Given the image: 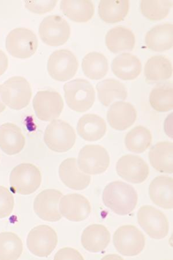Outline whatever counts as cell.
<instances>
[{
    "label": "cell",
    "mask_w": 173,
    "mask_h": 260,
    "mask_svg": "<svg viewBox=\"0 0 173 260\" xmlns=\"http://www.w3.org/2000/svg\"><path fill=\"white\" fill-rule=\"evenodd\" d=\"M102 200L105 206L119 215H126L136 208L138 196L134 188L120 181L108 184L103 192Z\"/></svg>",
    "instance_id": "cell-1"
},
{
    "label": "cell",
    "mask_w": 173,
    "mask_h": 260,
    "mask_svg": "<svg viewBox=\"0 0 173 260\" xmlns=\"http://www.w3.org/2000/svg\"><path fill=\"white\" fill-rule=\"evenodd\" d=\"M66 103L71 110L84 112L93 106L95 92L90 82L85 79H77L64 86Z\"/></svg>",
    "instance_id": "cell-2"
},
{
    "label": "cell",
    "mask_w": 173,
    "mask_h": 260,
    "mask_svg": "<svg viewBox=\"0 0 173 260\" xmlns=\"http://www.w3.org/2000/svg\"><path fill=\"white\" fill-rule=\"evenodd\" d=\"M0 96L8 107L15 110H22L30 102L31 88L24 78L12 77L0 86Z\"/></svg>",
    "instance_id": "cell-3"
},
{
    "label": "cell",
    "mask_w": 173,
    "mask_h": 260,
    "mask_svg": "<svg viewBox=\"0 0 173 260\" xmlns=\"http://www.w3.org/2000/svg\"><path fill=\"white\" fill-rule=\"evenodd\" d=\"M77 139L75 130L62 120H53L46 127L44 141L54 152L64 153L73 148Z\"/></svg>",
    "instance_id": "cell-4"
},
{
    "label": "cell",
    "mask_w": 173,
    "mask_h": 260,
    "mask_svg": "<svg viewBox=\"0 0 173 260\" xmlns=\"http://www.w3.org/2000/svg\"><path fill=\"white\" fill-rule=\"evenodd\" d=\"M42 182L41 172L34 165L21 164L12 170L10 182L13 192L22 195H29L36 192Z\"/></svg>",
    "instance_id": "cell-5"
},
{
    "label": "cell",
    "mask_w": 173,
    "mask_h": 260,
    "mask_svg": "<svg viewBox=\"0 0 173 260\" xmlns=\"http://www.w3.org/2000/svg\"><path fill=\"white\" fill-rule=\"evenodd\" d=\"M113 244L121 255L132 257L144 249L146 240L144 235L137 228L126 225L118 229L114 234Z\"/></svg>",
    "instance_id": "cell-6"
},
{
    "label": "cell",
    "mask_w": 173,
    "mask_h": 260,
    "mask_svg": "<svg viewBox=\"0 0 173 260\" xmlns=\"http://www.w3.org/2000/svg\"><path fill=\"white\" fill-rule=\"evenodd\" d=\"M7 51L16 58H27L34 54L39 46V41L34 32L26 28H17L7 37Z\"/></svg>",
    "instance_id": "cell-7"
},
{
    "label": "cell",
    "mask_w": 173,
    "mask_h": 260,
    "mask_svg": "<svg viewBox=\"0 0 173 260\" xmlns=\"http://www.w3.org/2000/svg\"><path fill=\"white\" fill-rule=\"evenodd\" d=\"M79 62L75 54L67 49L56 50L50 56L48 71L55 80L65 82L73 78L77 73Z\"/></svg>",
    "instance_id": "cell-8"
},
{
    "label": "cell",
    "mask_w": 173,
    "mask_h": 260,
    "mask_svg": "<svg viewBox=\"0 0 173 260\" xmlns=\"http://www.w3.org/2000/svg\"><path fill=\"white\" fill-rule=\"evenodd\" d=\"M77 164L83 173L90 175L101 174L108 169L110 157L103 147L86 145L80 150Z\"/></svg>",
    "instance_id": "cell-9"
},
{
    "label": "cell",
    "mask_w": 173,
    "mask_h": 260,
    "mask_svg": "<svg viewBox=\"0 0 173 260\" xmlns=\"http://www.w3.org/2000/svg\"><path fill=\"white\" fill-rule=\"evenodd\" d=\"M139 225L147 234L155 240L165 238L169 230V225L165 215L157 208L145 205L137 213Z\"/></svg>",
    "instance_id": "cell-10"
},
{
    "label": "cell",
    "mask_w": 173,
    "mask_h": 260,
    "mask_svg": "<svg viewBox=\"0 0 173 260\" xmlns=\"http://www.w3.org/2000/svg\"><path fill=\"white\" fill-rule=\"evenodd\" d=\"M39 34L45 44L51 47H59L68 40L71 28L68 23L62 17L51 15L42 20Z\"/></svg>",
    "instance_id": "cell-11"
},
{
    "label": "cell",
    "mask_w": 173,
    "mask_h": 260,
    "mask_svg": "<svg viewBox=\"0 0 173 260\" xmlns=\"http://www.w3.org/2000/svg\"><path fill=\"white\" fill-rule=\"evenodd\" d=\"M57 242V233L46 225H40L33 228L27 239L29 251L40 257H48L56 248Z\"/></svg>",
    "instance_id": "cell-12"
},
{
    "label": "cell",
    "mask_w": 173,
    "mask_h": 260,
    "mask_svg": "<svg viewBox=\"0 0 173 260\" xmlns=\"http://www.w3.org/2000/svg\"><path fill=\"white\" fill-rule=\"evenodd\" d=\"M32 103L38 118L44 121L56 119L60 116L64 108L61 95L55 91L38 92Z\"/></svg>",
    "instance_id": "cell-13"
},
{
    "label": "cell",
    "mask_w": 173,
    "mask_h": 260,
    "mask_svg": "<svg viewBox=\"0 0 173 260\" xmlns=\"http://www.w3.org/2000/svg\"><path fill=\"white\" fill-rule=\"evenodd\" d=\"M116 171L118 175L126 181L139 184L145 181L149 177L150 169L141 157L127 154L117 161Z\"/></svg>",
    "instance_id": "cell-14"
},
{
    "label": "cell",
    "mask_w": 173,
    "mask_h": 260,
    "mask_svg": "<svg viewBox=\"0 0 173 260\" xmlns=\"http://www.w3.org/2000/svg\"><path fill=\"white\" fill-rule=\"evenodd\" d=\"M62 196L60 191L47 189L40 192L33 203V210L41 219L56 222L62 218L59 210V203Z\"/></svg>",
    "instance_id": "cell-15"
},
{
    "label": "cell",
    "mask_w": 173,
    "mask_h": 260,
    "mask_svg": "<svg viewBox=\"0 0 173 260\" xmlns=\"http://www.w3.org/2000/svg\"><path fill=\"white\" fill-rule=\"evenodd\" d=\"M59 210L66 219L79 222L87 219L90 215L91 207L89 201L84 196L70 194L61 199Z\"/></svg>",
    "instance_id": "cell-16"
},
{
    "label": "cell",
    "mask_w": 173,
    "mask_h": 260,
    "mask_svg": "<svg viewBox=\"0 0 173 260\" xmlns=\"http://www.w3.org/2000/svg\"><path fill=\"white\" fill-rule=\"evenodd\" d=\"M59 176L66 186L75 190L85 189L91 182L90 176L79 169L75 158H67L61 162L59 167Z\"/></svg>",
    "instance_id": "cell-17"
},
{
    "label": "cell",
    "mask_w": 173,
    "mask_h": 260,
    "mask_svg": "<svg viewBox=\"0 0 173 260\" xmlns=\"http://www.w3.org/2000/svg\"><path fill=\"white\" fill-rule=\"evenodd\" d=\"M137 112L132 104L117 102L112 105L108 112V121L111 126L118 131H124L134 124Z\"/></svg>",
    "instance_id": "cell-18"
},
{
    "label": "cell",
    "mask_w": 173,
    "mask_h": 260,
    "mask_svg": "<svg viewBox=\"0 0 173 260\" xmlns=\"http://www.w3.org/2000/svg\"><path fill=\"white\" fill-rule=\"evenodd\" d=\"M26 144L22 130L16 124L7 123L0 125V148L8 155L18 154Z\"/></svg>",
    "instance_id": "cell-19"
},
{
    "label": "cell",
    "mask_w": 173,
    "mask_h": 260,
    "mask_svg": "<svg viewBox=\"0 0 173 260\" xmlns=\"http://www.w3.org/2000/svg\"><path fill=\"white\" fill-rule=\"evenodd\" d=\"M173 180L166 176H159L151 182L149 195L153 202L158 207L171 209L173 208Z\"/></svg>",
    "instance_id": "cell-20"
},
{
    "label": "cell",
    "mask_w": 173,
    "mask_h": 260,
    "mask_svg": "<svg viewBox=\"0 0 173 260\" xmlns=\"http://www.w3.org/2000/svg\"><path fill=\"white\" fill-rule=\"evenodd\" d=\"M81 241L84 249L91 253H99L109 245L111 234L104 225L92 224L84 230Z\"/></svg>",
    "instance_id": "cell-21"
},
{
    "label": "cell",
    "mask_w": 173,
    "mask_h": 260,
    "mask_svg": "<svg viewBox=\"0 0 173 260\" xmlns=\"http://www.w3.org/2000/svg\"><path fill=\"white\" fill-rule=\"evenodd\" d=\"M112 70L116 76L124 81H131L141 74L142 66L140 60L130 53L117 56L112 63Z\"/></svg>",
    "instance_id": "cell-22"
},
{
    "label": "cell",
    "mask_w": 173,
    "mask_h": 260,
    "mask_svg": "<svg viewBox=\"0 0 173 260\" xmlns=\"http://www.w3.org/2000/svg\"><path fill=\"white\" fill-rule=\"evenodd\" d=\"M145 42L147 47L154 52L169 50L173 45V25L164 23L155 26L147 33Z\"/></svg>",
    "instance_id": "cell-23"
},
{
    "label": "cell",
    "mask_w": 173,
    "mask_h": 260,
    "mask_svg": "<svg viewBox=\"0 0 173 260\" xmlns=\"http://www.w3.org/2000/svg\"><path fill=\"white\" fill-rule=\"evenodd\" d=\"M107 124L102 117L95 114H86L78 121V133L87 141H96L101 139L107 132Z\"/></svg>",
    "instance_id": "cell-24"
},
{
    "label": "cell",
    "mask_w": 173,
    "mask_h": 260,
    "mask_svg": "<svg viewBox=\"0 0 173 260\" xmlns=\"http://www.w3.org/2000/svg\"><path fill=\"white\" fill-rule=\"evenodd\" d=\"M173 144L162 142L152 147L149 152L151 165L161 173H173Z\"/></svg>",
    "instance_id": "cell-25"
},
{
    "label": "cell",
    "mask_w": 173,
    "mask_h": 260,
    "mask_svg": "<svg viewBox=\"0 0 173 260\" xmlns=\"http://www.w3.org/2000/svg\"><path fill=\"white\" fill-rule=\"evenodd\" d=\"M106 44L114 53L132 51L134 47L135 37L129 29L117 26L110 30L106 36Z\"/></svg>",
    "instance_id": "cell-26"
},
{
    "label": "cell",
    "mask_w": 173,
    "mask_h": 260,
    "mask_svg": "<svg viewBox=\"0 0 173 260\" xmlns=\"http://www.w3.org/2000/svg\"><path fill=\"white\" fill-rule=\"evenodd\" d=\"M60 9L66 16L75 22L84 23L94 16V4L88 0H64Z\"/></svg>",
    "instance_id": "cell-27"
},
{
    "label": "cell",
    "mask_w": 173,
    "mask_h": 260,
    "mask_svg": "<svg viewBox=\"0 0 173 260\" xmlns=\"http://www.w3.org/2000/svg\"><path fill=\"white\" fill-rule=\"evenodd\" d=\"M99 102L108 107L116 100H125L128 97V91L123 83L114 79H107L96 85Z\"/></svg>",
    "instance_id": "cell-28"
},
{
    "label": "cell",
    "mask_w": 173,
    "mask_h": 260,
    "mask_svg": "<svg viewBox=\"0 0 173 260\" xmlns=\"http://www.w3.org/2000/svg\"><path fill=\"white\" fill-rule=\"evenodd\" d=\"M172 67L171 62L163 56L152 57L146 62L145 75L149 83H157L171 78Z\"/></svg>",
    "instance_id": "cell-29"
},
{
    "label": "cell",
    "mask_w": 173,
    "mask_h": 260,
    "mask_svg": "<svg viewBox=\"0 0 173 260\" xmlns=\"http://www.w3.org/2000/svg\"><path fill=\"white\" fill-rule=\"evenodd\" d=\"M129 10L128 0L100 1L98 6L100 18L108 23H116L123 20Z\"/></svg>",
    "instance_id": "cell-30"
},
{
    "label": "cell",
    "mask_w": 173,
    "mask_h": 260,
    "mask_svg": "<svg viewBox=\"0 0 173 260\" xmlns=\"http://www.w3.org/2000/svg\"><path fill=\"white\" fill-rule=\"evenodd\" d=\"M149 102L152 107L159 112L173 109V87L170 82L160 83L151 91Z\"/></svg>",
    "instance_id": "cell-31"
},
{
    "label": "cell",
    "mask_w": 173,
    "mask_h": 260,
    "mask_svg": "<svg viewBox=\"0 0 173 260\" xmlns=\"http://www.w3.org/2000/svg\"><path fill=\"white\" fill-rule=\"evenodd\" d=\"M82 69L86 76L92 80H99L107 74L109 64L107 58L99 52H91L84 57Z\"/></svg>",
    "instance_id": "cell-32"
},
{
    "label": "cell",
    "mask_w": 173,
    "mask_h": 260,
    "mask_svg": "<svg viewBox=\"0 0 173 260\" xmlns=\"http://www.w3.org/2000/svg\"><path fill=\"white\" fill-rule=\"evenodd\" d=\"M151 141L150 130L141 125L130 130L125 138L126 148L134 153L145 152L149 148Z\"/></svg>",
    "instance_id": "cell-33"
},
{
    "label": "cell",
    "mask_w": 173,
    "mask_h": 260,
    "mask_svg": "<svg viewBox=\"0 0 173 260\" xmlns=\"http://www.w3.org/2000/svg\"><path fill=\"white\" fill-rule=\"evenodd\" d=\"M23 252V244L14 233L0 234V260L18 259Z\"/></svg>",
    "instance_id": "cell-34"
},
{
    "label": "cell",
    "mask_w": 173,
    "mask_h": 260,
    "mask_svg": "<svg viewBox=\"0 0 173 260\" xmlns=\"http://www.w3.org/2000/svg\"><path fill=\"white\" fill-rule=\"evenodd\" d=\"M172 5L170 1H142L141 10L147 18L151 20H160L168 15Z\"/></svg>",
    "instance_id": "cell-35"
},
{
    "label": "cell",
    "mask_w": 173,
    "mask_h": 260,
    "mask_svg": "<svg viewBox=\"0 0 173 260\" xmlns=\"http://www.w3.org/2000/svg\"><path fill=\"white\" fill-rule=\"evenodd\" d=\"M14 207V198L7 188L0 186V219L10 216Z\"/></svg>",
    "instance_id": "cell-36"
},
{
    "label": "cell",
    "mask_w": 173,
    "mask_h": 260,
    "mask_svg": "<svg viewBox=\"0 0 173 260\" xmlns=\"http://www.w3.org/2000/svg\"><path fill=\"white\" fill-rule=\"evenodd\" d=\"M57 3V1H26L25 6L33 13L43 14L53 10Z\"/></svg>",
    "instance_id": "cell-37"
},
{
    "label": "cell",
    "mask_w": 173,
    "mask_h": 260,
    "mask_svg": "<svg viewBox=\"0 0 173 260\" xmlns=\"http://www.w3.org/2000/svg\"><path fill=\"white\" fill-rule=\"evenodd\" d=\"M55 259H84L78 251L69 247H65L58 251L54 256Z\"/></svg>",
    "instance_id": "cell-38"
},
{
    "label": "cell",
    "mask_w": 173,
    "mask_h": 260,
    "mask_svg": "<svg viewBox=\"0 0 173 260\" xmlns=\"http://www.w3.org/2000/svg\"><path fill=\"white\" fill-rule=\"evenodd\" d=\"M8 67V58L6 54L0 50V76L5 73Z\"/></svg>",
    "instance_id": "cell-39"
},
{
    "label": "cell",
    "mask_w": 173,
    "mask_h": 260,
    "mask_svg": "<svg viewBox=\"0 0 173 260\" xmlns=\"http://www.w3.org/2000/svg\"><path fill=\"white\" fill-rule=\"evenodd\" d=\"M172 114H170L167 118L166 119L165 124H164V128H165L166 133L168 134V136L172 137Z\"/></svg>",
    "instance_id": "cell-40"
},
{
    "label": "cell",
    "mask_w": 173,
    "mask_h": 260,
    "mask_svg": "<svg viewBox=\"0 0 173 260\" xmlns=\"http://www.w3.org/2000/svg\"><path fill=\"white\" fill-rule=\"evenodd\" d=\"M6 105L3 102V101L1 98V96H0V113L3 112L4 110H6Z\"/></svg>",
    "instance_id": "cell-41"
}]
</instances>
